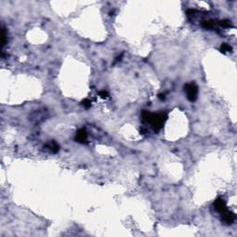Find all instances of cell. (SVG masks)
<instances>
[{
    "instance_id": "1",
    "label": "cell",
    "mask_w": 237,
    "mask_h": 237,
    "mask_svg": "<svg viewBox=\"0 0 237 237\" xmlns=\"http://www.w3.org/2000/svg\"><path fill=\"white\" fill-rule=\"evenodd\" d=\"M142 119L145 122L149 123L155 132H158L167 120L168 115L164 112L151 113L149 111H144L142 113Z\"/></svg>"
},
{
    "instance_id": "2",
    "label": "cell",
    "mask_w": 237,
    "mask_h": 237,
    "mask_svg": "<svg viewBox=\"0 0 237 237\" xmlns=\"http://www.w3.org/2000/svg\"><path fill=\"white\" fill-rule=\"evenodd\" d=\"M184 91L186 93V96L188 100L190 102H195L197 99V95H198V87L196 86V84L194 83H186L184 85Z\"/></svg>"
},
{
    "instance_id": "3",
    "label": "cell",
    "mask_w": 237,
    "mask_h": 237,
    "mask_svg": "<svg viewBox=\"0 0 237 237\" xmlns=\"http://www.w3.org/2000/svg\"><path fill=\"white\" fill-rule=\"evenodd\" d=\"M213 206H214V208H215L220 214H222L223 212H225L226 210L228 209L227 206H226V202L222 198L216 199L215 201H214Z\"/></svg>"
},
{
    "instance_id": "4",
    "label": "cell",
    "mask_w": 237,
    "mask_h": 237,
    "mask_svg": "<svg viewBox=\"0 0 237 237\" xmlns=\"http://www.w3.org/2000/svg\"><path fill=\"white\" fill-rule=\"evenodd\" d=\"M221 219H222V221H224L226 224L228 225H230V224H232V223L234 222L235 221V215L232 212H231L230 210H226L225 212H223L222 214H221Z\"/></svg>"
},
{
    "instance_id": "5",
    "label": "cell",
    "mask_w": 237,
    "mask_h": 237,
    "mask_svg": "<svg viewBox=\"0 0 237 237\" xmlns=\"http://www.w3.org/2000/svg\"><path fill=\"white\" fill-rule=\"evenodd\" d=\"M76 142L80 143V144H87V133L84 129H80L78 130L77 135L75 137Z\"/></svg>"
},
{
    "instance_id": "6",
    "label": "cell",
    "mask_w": 237,
    "mask_h": 237,
    "mask_svg": "<svg viewBox=\"0 0 237 237\" xmlns=\"http://www.w3.org/2000/svg\"><path fill=\"white\" fill-rule=\"evenodd\" d=\"M44 147H46V149H48L50 152H52V153H57V152L59 150V145L54 141H51L50 143H48Z\"/></svg>"
},
{
    "instance_id": "7",
    "label": "cell",
    "mask_w": 237,
    "mask_h": 237,
    "mask_svg": "<svg viewBox=\"0 0 237 237\" xmlns=\"http://www.w3.org/2000/svg\"><path fill=\"white\" fill-rule=\"evenodd\" d=\"M202 27L206 30H213V29H215V27H216V23H215V21L211 20H204L202 22Z\"/></svg>"
},
{
    "instance_id": "8",
    "label": "cell",
    "mask_w": 237,
    "mask_h": 237,
    "mask_svg": "<svg viewBox=\"0 0 237 237\" xmlns=\"http://www.w3.org/2000/svg\"><path fill=\"white\" fill-rule=\"evenodd\" d=\"M218 24L222 28H230L232 27V22L229 20H221L218 21Z\"/></svg>"
},
{
    "instance_id": "9",
    "label": "cell",
    "mask_w": 237,
    "mask_h": 237,
    "mask_svg": "<svg viewBox=\"0 0 237 237\" xmlns=\"http://www.w3.org/2000/svg\"><path fill=\"white\" fill-rule=\"evenodd\" d=\"M232 51V46H229L228 44H222L221 46V52L226 53V52H231Z\"/></svg>"
},
{
    "instance_id": "10",
    "label": "cell",
    "mask_w": 237,
    "mask_h": 237,
    "mask_svg": "<svg viewBox=\"0 0 237 237\" xmlns=\"http://www.w3.org/2000/svg\"><path fill=\"white\" fill-rule=\"evenodd\" d=\"M7 43V33H6V29L5 28H2V46L4 47L5 46V44Z\"/></svg>"
},
{
    "instance_id": "11",
    "label": "cell",
    "mask_w": 237,
    "mask_h": 237,
    "mask_svg": "<svg viewBox=\"0 0 237 237\" xmlns=\"http://www.w3.org/2000/svg\"><path fill=\"white\" fill-rule=\"evenodd\" d=\"M82 105H83L86 109H88L91 107V101L89 100V99H87V98H85V99H83V100L82 101Z\"/></svg>"
},
{
    "instance_id": "12",
    "label": "cell",
    "mask_w": 237,
    "mask_h": 237,
    "mask_svg": "<svg viewBox=\"0 0 237 237\" xmlns=\"http://www.w3.org/2000/svg\"><path fill=\"white\" fill-rule=\"evenodd\" d=\"M98 95H99V96H101L102 98H107V97H109V93L107 92L106 90H102V91H100Z\"/></svg>"
},
{
    "instance_id": "13",
    "label": "cell",
    "mask_w": 237,
    "mask_h": 237,
    "mask_svg": "<svg viewBox=\"0 0 237 237\" xmlns=\"http://www.w3.org/2000/svg\"><path fill=\"white\" fill-rule=\"evenodd\" d=\"M195 13V10H187V15H188V16L194 15Z\"/></svg>"
},
{
    "instance_id": "14",
    "label": "cell",
    "mask_w": 237,
    "mask_h": 237,
    "mask_svg": "<svg viewBox=\"0 0 237 237\" xmlns=\"http://www.w3.org/2000/svg\"><path fill=\"white\" fill-rule=\"evenodd\" d=\"M158 98H159L160 100H164L165 99V95H164V94H159V95H158Z\"/></svg>"
}]
</instances>
